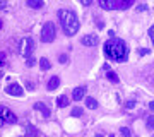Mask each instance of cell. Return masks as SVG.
<instances>
[{
    "label": "cell",
    "instance_id": "cell-1",
    "mask_svg": "<svg viewBox=\"0 0 154 137\" xmlns=\"http://www.w3.org/2000/svg\"><path fill=\"white\" fill-rule=\"evenodd\" d=\"M105 55L110 60L115 62H125L128 58V46L125 45L123 39L113 38L105 43Z\"/></svg>",
    "mask_w": 154,
    "mask_h": 137
},
{
    "label": "cell",
    "instance_id": "cell-2",
    "mask_svg": "<svg viewBox=\"0 0 154 137\" xmlns=\"http://www.w3.org/2000/svg\"><path fill=\"white\" fill-rule=\"evenodd\" d=\"M58 19L63 27V33L67 36H74L79 31V19H77L75 12L69 11V9H60L58 11Z\"/></svg>",
    "mask_w": 154,
    "mask_h": 137
},
{
    "label": "cell",
    "instance_id": "cell-3",
    "mask_svg": "<svg viewBox=\"0 0 154 137\" xmlns=\"http://www.w3.org/2000/svg\"><path fill=\"white\" fill-rule=\"evenodd\" d=\"M57 36V27L53 22H45L43 29H41V41L43 43H51Z\"/></svg>",
    "mask_w": 154,
    "mask_h": 137
},
{
    "label": "cell",
    "instance_id": "cell-4",
    "mask_svg": "<svg viewBox=\"0 0 154 137\" xmlns=\"http://www.w3.org/2000/svg\"><path fill=\"white\" fill-rule=\"evenodd\" d=\"M34 51V41L33 38H22L19 41V53L24 57V58H29Z\"/></svg>",
    "mask_w": 154,
    "mask_h": 137
},
{
    "label": "cell",
    "instance_id": "cell-5",
    "mask_svg": "<svg viewBox=\"0 0 154 137\" xmlns=\"http://www.w3.org/2000/svg\"><path fill=\"white\" fill-rule=\"evenodd\" d=\"M0 118L5 122V123H16L17 122V115L12 110L7 108V106H0Z\"/></svg>",
    "mask_w": 154,
    "mask_h": 137
},
{
    "label": "cell",
    "instance_id": "cell-6",
    "mask_svg": "<svg viewBox=\"0 0 154 137\" xmlns=\"http://www.w3.org/2000/svg\"><path fill=\"white\" fill-rule=\"evenodd\" d=\"M81 43H82L84 46H96V45L99 43V38L96 34H84L82 38H81Z\"/></svg>",
    "mask_w": 154,
    "mask_h": 137
},
{
    "label": "cell",
    "instance_id": "cell-7",
    "mask_svg": "<svg viewBox=\"0 0 154 137\" xmlns=\"http://www.w3.org/2000/svg\"><path fill=\"white\" fill-rule=\"evenodd\" d=\"M5 93L11 94V96H22V94H24V89H22L19 84H9L5 88Z\"/></svg>",
    "mask_w": 154,
    "mask_h": 137
},
{
    "label": "cell",
    "instance_id": "cell-8",
    "mask_svg": "<svg viewBox=\"0 0 154 137\" xmlns=\"http://www.w3.org/2000/svg\"><path fill=\"white\" fill-rule=\"evenodd\" d=\"M98 2H99V7L105 9V11H113L118 5V0H98Z\"/></svg>",
    "mask_w": 154,
    "mask_h": 137
},
{
    "label": "cell",
    "instance_id": "cell-9",
    "mask_svg": "<svg viewBox=\"0 0 154 137\" xmlns=\"http://www.w3.org/2000/svg\"><path fill=\"white\" fill-rule=\"evenodd\" d=\"M84 96H86V88L84 86H79V88H75L72 91V98L75 99V101H81Z\"/></svg>",
    "mask_w": 154,
    "mask_h": 137
},
{
    "label": "cell",
    "instance_id": "cell-10",
    "mask_svg": "<svg viewBox=\"0 0 154 137\" xmlns=\"http://www.w3.org/2000/svg\"><path fill=\"white\" fill-rule=\"evenodd\" d=\"M69 103H70V99H69V96H65V94H62V96L57 98V106H58V108H65V106H69Z\"/></svg>",
    "mask_w": 154,
    "mask_h": 137
},
{
    "label": "cell",
    "instance_id": "cell-11",
    "mask_svg": "<svg viewBox=\"0 0 154 137\" xmlns=\"http://www.w3.org/2000/svg\"><path fill=\"white\" fill-rule=\"evenodd\" d=\"M34 110H38L41 115H45V117H50V110L46 108V104H43V103H36L34 104Z\"/></svg>",
    "mask_w": 154,
    "mask_h": 137
},
{
    "label": "cell",
    "instance_id": "cell-12",
    "mask_svg": "<svg viewBox=\"0 0 154 137\" xmlns=\"http://www.w3.org/2000/svg\"><path fill=\"white\" fill-rule=\"evenodd\" d=\"M58 84H60V79H58L57 76H53V77L48 81V89H50V91H53V89L58 88Z\"/></svg>",
    "mask_w": 154,
    "mask_h": 137
},
{
    "label": "cell",
    "instance_id": "cell-13",
    "mask_svg": "<svg viewBox=\"0 0 154 137\" xmlns=\"http://www.w3.org/2000/svg\"><path fill=\"white\" fill-rule=\"evenodd\" d=\"M134 5V0H118V9H122V11H125V9H128V7Z\"/></svg>",
    "mask_w": 154,
    "mask_h": 137
},
{
    "label": "cell",
    "instance_id": "cell-14",
    "mask_svg": "<svg viewBox=\"0 0 154 137\" xmlns=\"http://www.w3.org/2000/svg\"><path fill=\"white\" fill-rule=\"evenodd\" d=\"M28 5L31 9H41L45 5V0H28Z\"/></svg>",
    "mask_w": 154,
    "mask_h": 137
},
{
    "label": "cell",
    "instance_id": "cell-15",
    "mask_svg": "<svg viewBox=\"0 0 154 137\" xmlns=\"http://www.w3.org/2000/svg\"><path fill=\"white\" fill-rule=\"evenodd\" d=\"M86 106H88L89 110H96L98 108V101L94 98H91V96H88V98H86Z\"/></svg>",
    "mask_w": 154,
    "mask_h": 137
},
{
    "label": "cell",
    "instance_id": "cell-16",
    "mask_svg": "<svg viewBox=\"0 0 154 137\" xmlns=\"http://www.w3.org/2000/svg\"><path fill=\"white\" fill-rule=\"evenodd\" d=\"M39 67H41V69H43V70H48L50 67H51V64H50V60L48 58H39Z\"/></svg>",
    "mask_w": 154,
    "mask_h": 137
},
{
    "label": "cell",
    "instance_id": "cell-17",
    "mask_svg": "<svg viewBox=\"0 0 154 137\" xmlns=\"http://www.w3.org/2000/svg\"><path fill=\"white\" fill-rule=\"evenodd\" d=\"M106 77H108V79H110L111 82H113V84H116V82H120V79H118V76H116L115 72H106Z\"/></svg>",
    "mask_w": 154,
    "mask_h": 137
},
{
    "label": "cell",
    "instance_id": "cell-18",
    "mask_svg": "<svg viewBox=\"0 0 154 137\" xmlns=\"http://www.w3.org/2000/svg\"><path fill=\"white\" fill-rule=\"evenodd\" d=\"M72 117H82V108H72Z\"/></svg>",
    "mask_w": 154,
    "mask_h": 137
},
{
    "label": "cell",
    "instance_id": "cell-19",
    "mask_svg": "<svg viewBox=\"0 0 154 137\" xmlns=\"http://www.w3.org/2000/svg\"><path fill=\"white\" fill-rule=\"evenodd\" d=\"M147 129H154V115H151L147 118Z\"/></svg>",
    "mask_w": 154,
    "mask_h": 137
},
{
    "label": "cell",
    "instance_id": "cell-20",
    "mask_svg": "<svg viewBox=\"0 0 154 137\" xmlns=\"http://www.w3.org/2000/svg\"><path fill=\"white\" fill-rule=\"evenodd\" d=\"M120 132H122V135H123V137H130V130H128L127 127H122Z\"/></svg>",
    "mask_w": 154,
    "mask_h": 137
},
{
    "label": "cell",
    "instance_id": "cell-21",
    "mask_svg": "<svg viewBox=\"0 0 154 137\" xmlns=\"http://www.w3.org/2000/svg\"><path fill=\"white\" fill-rule=\"evenodd\" d=\"M137 53H139V55H147V53H149V50H147V48H139V50H137Z\"/></svg>",
    "mask_w": 154,
    "mask_h": 137
},
{
    "label": "cell",
    "instance_id": "cell-22",
    "mask_svg": "<svg viewBox=\"0 0 154 137\" xmlns=\"http://www.w3.org/2000/svg\"><path fill=\"white\" fill-rule=\"evenodd\" d=\"M149 36H151V39H152V43H154V26L149 27Z\"/></svg>",
    "mask_w": 154,
    "mask_h": 137
},
{
    "label": "cell",
    "instance_id": "cell-23",
    "mask_svg": "<svg viewBox=\"0 0 154 137\" xmlns=\"http://www.w3.org/2000/svg\"><path fill=\"white\" fill-rule=\"evenodd\" d=\"M81 4H84V5H91L93 0H81Z\"/></svg>",
    "mask_w": 154,
    "mask_h": 137
},
{
    "label": "cell",
    "instance_id": "cell-24",
    "mask_svg": "<svg viewBox=\"0 0 154 137\" xmlns=\"http://www.w3.org/2000/svg\"><path fill=\"white\" fill-rule=\"evenodd\" d=\"M67 60H69V58H67V55H62V57H60V62H62V64H65Z\"/></svg>",
    "mask_w": 154,
    "mask_h": 137
},
{
    "label": "cell",
    "instance_id": "cell-25",
    "mask_svg": "<svg viewBox=\"0 0 154 137\" xmlns=\"http://www.w3.org/2000/svg\"><path fill=\"white\" fill-rule=\"evenodd\" d=\"M7 4H5V0H0V9H5Z\"/></svg>",
    "mask_w": 154,
    "mask_h": 137
},
{
    "label": "cell",
    "instance_id": "cell-26",
    "mask_svg": "<svg viewBox=\"0 0 154 137\" xmlns=\"http://www.w3.org/2000/svg\"><path fill=\"white\" fill-rule=\"evenodd\" d=\"M4 64H5V60H4V55L0 53V67L4 65Z\"/></svg>",
    "mask_w": 154,
    "mask_h": 137
},
{
    "label": "cell",
    "instance_id": "cell-27",
    "mask_svg": "<svg viewBox=\"0 0 154 137\" xmlns=\"http://www.w3.org/2000/svg\"><path fill=\"white\" fill-rule=\"evenodd\" d=\"M134 104H135V101H128V103H127V108H132Z\"/></svg>",
    "mask_w": 154,
    "mask_h": 137
},
{
    "label": "cell",
    "instance_id": "cell-28",
    "mask_svg": "<svg viewBox=\"0 0 154 137\" xmlns=\"http://www.w3.org/2000/svg\"><path fill=\"white\" fill-rule=\"evenodd\" d=\"M33 64H34V58H33V57H31V58H28V65H33Z\"/></svg>",
    "mask_w": 154,
    "mask_h": 137
},
{
    "label": "cell",
    "instance_id": "cell-29",
    "mask_svg": "<svg viewBox=\"0 0 154 137\" xmlns=\"http://www.w3.org/2000/svg\"><path fill=\"white\" fill-rule=\"evenodd\" d=\"M2 27H4V22H2V19H0V29H2Z\"/></svg>",
    "mask_w": 154,
    "mask_h": 137
},
{
    "label": "cell",
    "instance_id": "cell-30",
    "mask_svg": "<svg viewBox=\"0 0 154 137\" xmlns=\"http://www.w3.org/2000/svg\"><path fill=\"white\" fill-rule=\"evenodd\" d=\"M4 123H5V122H4V120H2V118H0V127L4 125Z\"/></svg>",
    "mask_w": 154,
    "mask_h": 137
},
{
    "label": "cell",
    "instance_id": "cell-31",
    "mask_svg": "<svg viewBox=\"0 0 154 137\" xmlns=\"http://www.w3.org/2000/svg\"><path fill=\"white\" fill-rule=\"evenodd\" d=\"M96 137H105V135H99V134H98V135H96ZM111 137H113V135H111Z\"/></svg>",
    "mask_w": 154,
    "mask_h": 137
}]
</instances>
